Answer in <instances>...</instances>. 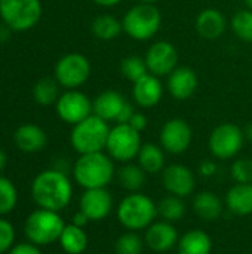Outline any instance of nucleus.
Returning <instances> with one entry per match:
<instances>
[{
    "label": "nucleus",
    "instance_id": "nucleus-22",
    "mask_svg": "<svg viewBox=\"0 0 252 254\" xmlns=\"http://www.w3.org/2000/svg\"><path fill=\"white\" fill-rule=\"evenodd\" d=\"M227 207L238 216L252 214V183H236L226 195Z\"/></svg>",
    "mask_w": 252,
    "mask_h": 254
},
{
    "label": "nucleus",
    "instance_id": "nucleus-16",
    "mask_svg": "<svg viewBox=\"0 0 252 254\" xmlns=\"http://www.w3.org/2000/svg\"><path fill=\"white\" fill-rule=\"evenodd\" d=\"M79 207L80 211L85 213L89 220L100 222L110 214L113 208V199L105 188L86 189L85 193L80 196Z\"/></svg>",
    "mask_w": 252,
    "mask_h": 254
},
{
    "label": "nucleus",
    "instance_id": "nucleus-31",
    "mask_svg": "<svg viewBox=\"0 0 252 254\" xmlns=\"http://www.w3.org/2000/svg\"><path fill=\"white\" fill-rule=\"evenodd\" d=\"M157 214L165 222H178L186 214V205L183 202V198L174 195L163 198L157 205Z\"/></svg>",
    "mask_w": 252,
    "mask_h": 254
},
{
    "label": "nucleus",
    "instance_id": "nucleus-45",
    "mask_svg": "<svg viewBox=\"0 0 252 254\" xmlns=\"http://www.w3.org/2000/svg\"><path fill=\"white\" fill-rule=\"evenodd\" d=\"M244 134H245V140H250L252 143V122L248 124L244 129Z\"/></svg>",
    "mask_w": 252,
    "mask_h": 254
},
{
    "label": "nucleus",
    "instance_id": "nucleus-39",
    "mask_svg": "<svg viewBox=\"0 0 252 254\" xmlns=\"http://www.w3.org/2000/svg\"><path fill=\"white\" fill-rule=\"evenodd\" d=\"M134 113H135V110H134L132 104L128 101V103L123 106V109H122V112H120V115H119L116 124H129V121H131V118L134 116Z\"/></svg>",
    "mask_w": 252,
    "mask_h": 254
},
{
    "label": "nucleus",
    "instance_id": "nucleus-37",
    "mask_svg": "<svg viewBox=\"0 0 252 254\" xmlns=\"http://www.w3.org/2000/svg\"><path fill=\"white\" fill-rule=\"evenodd\" d=\"M7 254H42V252L33 243H19L15 244Z\"/></svg>",
    "mask_w": 252,
    "mask_h": 254
},
{
    "label": "nucleus",
    "instance_id": "nucleus-27",
    "mask_svg": "<svg viewBox=\"0 0 252 254\" xmlns=\"http://www.w3.org/2000/svg\"><path fill=\"white\" fill-rule=\"evenodd\" d=\"M58 241L67 254H82L88 247V235L85 234L83 228L73 223L65 225Z\"/></svg>",
    "mask_w": 252,
    "mask_h": 254
},
{
    "label": "nucleus",
    "instance_id": "nucleus-35",
    "mask_svg": "<svg viewBox=\"0 0 252 254\" xmlns=\"http://www.w3.org/2000/svg\"><path fill=\"white\" fill-rule=\"evenodd\" d=\"M232 177L236 183H252V159L241 158L232 165Z\"/></svg>",
    "mask_w": 252,
    "mask_h": 254
},
{
    "label": "nucleus",
    "instance_id": "nucleus-8",
    "mask_svg": "<svg viewBox=\"0 0 252 254\" xmlns=\"http://www.w3.org/2000/svg\"><path fill=\"white\" fill-rule=\"evenodd\" d=\"M141 146V132L134 129L129 124H116V127L110 128L105 150L111 159L122 164L131 162L138 156Z\"/></svg>",
    "mask_w": 252,
    "mask_h": 254
},
{
    "label": "nucleus",
    "instance_id": "nucleus-24",
    "mask_svg": "<svg viewBox=\"0 0 252 254\" xmlns=\"http://www.w3.org/2000/svg\"><path fill=\"white\" fill-rule=\"evenodd\" d=\"M193 210L202 220L214 222L223 214V204L215 193L201 192L193 199Z\"/></svg>",
    "mask_w": 252,
    "mask_h": 254
},
{
    "label": "nucleus",
    "instance_id": "nucleus-33",
    "mask_svg": "<svg viewBox=\"0 0 252 254\" xmlns=\"http://www.w3.org/2000/svg\"><path fill=\"white\" fill-rule=\"evenodd\" d=\"M18 202V192L15 185L0 176V217L4 214H9Z\"/></svg>",
    "mask_w": 252,
    "mask_h": 254
},
{
    "label": "nucleus",
    "instance_id": "nucleus-19",
    "mask_svg": "<svg viewBox=\"0 0 252 254\" xmlns=\"http://www.w3.org/2000/svg\"><path fill=\"white\" fill-rule=\"evenodd\" d=\"M178 232L169 222H153L146 232V244L153 252H168L178 244Z\"/></svg>",
    "mask_w": 252,
    "mask_h": 254
},
{
    "label": "nucleus",
    "instance_id": "nucleus-42",
    "mask_svg": "<svg viewBox=\"0 0 252 254\" xmlns=\"http://www.w3.org/2000/svg\"><path fill=\"white\" fill-rule=\"evenodd\" d=\"M92 1L102 7H113V6H117L119 3H122L123 0H92Z\"/></svg>",
    "mask_w": 252,
    "mask_h": 254
},
{
    "label": "nucleus",
    "instance_id": "nucleus-44",
    "mask_svg": "<svg viewBox=\"0 0 252 254\" xmlns=\"http://www.w3.org/2000/svg\"><path fill=\"white\" fill-rule=\"evenodd\" d=\"M6 164H7V156H6V153L0 149V173L4 170Z\"/></svg>",
    "mask_w": 252,
    "mask_h": 254
},
{
    "label": "nucleus",
    "instance_id": "nucleus-40",
    "mask_svg": "<svg viewBox=\"0 0 252 254\" xmlns=\"http://www.w3.org/2000/svg\"><path fill=\"white\" fill-rule=\"evenodd\" d=\"M199 171H201V174H202V176H205V177H211V176H214V174H215V171H217V165H215L212 161H203V162L201 164V167H199Z\"/></svg>",
    "mask_w": 252,
    "mask_h": 254
},
{
    "label": "nucleus",
    "instance_id": "nucleus-32",
    "mask_svg": "<svg viewBox=\"0 0 252 254\" xmlns=\"http://www.w3.org/2000/svg\"><path fill=\"white\" fill-rule=\"evenodd\" d=\"M120 73L131 83H134L138 79H141L143 76H146L149 73V68H147L144 57H140V55L125 57L120 63Z\"/></svg>",
    "mask_w": 252,
    "mask_h": 254
},
{
    "label": "nucleus",
    "instance_id": "nucleus-11",
    "mask_svg": "<svg viewBox=\"0 0 252 254\" xmlns=\"http://www.w3.org/2000/svg\"><path fill=\"white\" fill-rule=\"evenodd\" d=\"M159 138L165 152L171 155H181L190 147L193 131L187 121L181 118H172L163 124Z\"/></svg>",
    "mask_w": 252,
    "mask_h": 254
},
{
    "label": "nucleus",
    "instance_id": "nucleus-9",
    "mask_svg": "<svg viewBox=\"0 0 252 254\" xmlns=\"http://www.w3.org/2000/svg\"><path fill=\"white\" fill-rule=\"evenodd\" d=\"M244 141H245L244 129L236 124L226 122L212 129L208 140V147L212 156L224 161V159L235 158L242 150Z\"/></svg>",
    "mask_w": 252,
    "mask_h": 254
},
{
    "label": "nucleus",
    "instance_id": "nucleus-17",
    "mask_svg": "<svg viewBox=\"0 0 252 254\" xmlns=\"http://www.w3.org/2000/svg\"><path fill=\"white\" fill-rule=\"evenodd\" d=\"M163 97V83L160 77L147 73L141 79L132 83V98L141 109L156 107Z\"/></svg>",
    "mask_w": 252,
    "mask_h": 254
},
{
    "label": "nucleus",
    "instance_id": "nucleus-13",
    "mask_svg": "<svg viewBox=\"0 0 252 254\" xmlns=\"http://www.w3.org/2000/svg\"><path fill=\"white\" fill-rule=\"evenodd\" d=\"M56 113L61 121L76 125L92 115V101L77 89H68L56 101Z\"/></svg>",
    "mask_w": 252,
    "mask_h": 254
},
{
    "label": "nucleus",
    "instance_id": "nucleus-26",
    "mask_svg": "<svg viewBox=\"0 0 252 254\" xmlns=\"http://www.w3.org/2000/svg\"><path fill=\"white\" fill-rule=\"evenodd\" d=\"M92 34L104 42L108 40H114L117 39L122 33H123V25L122 21L117 19L113 15L108 13H102L98 15L94 21H92Z\"/></svg>",
    "mask_w": 252,
    "mask_h": 254
},
{
    "label": "nucleus",
    "instance_id": "nucleus-29",
    "mask_svg": "<svg viewBox=\"0 0 252 254\" xmlns=\"http://www.w3.org/2000/svg\"><path fill=\"white\" fill-rule=\"evenodd\" d=\"M58 82L56 79L52 77H43L40 79L33 89L34 100L40 106H50L58 101L59 98V89H58Z\"/></svg>",
    "mask_w": 252,
    "mask_h": 254
},
{
    "label": "nucleus",
    "instance_id": "nucleus-1",
    "mask_svg": "<svg viewBox=\"0 0 252 254\" xmlns=\"http://www.w3.org/2000/svg\"><path fill=\"white\" fill-rule=\"evenodd\" d=\"M31 196L40 208L58 213L70 204L73 186L65 173L59 170H45L34 177Z\"/></svg>",
    "mask_w": 252,
    "mask_h": 254
},
{
    "label": "nucleus",
    "instance_id": "nucleus-34",
    "mask_svg": "<svg viewBox=\"0 0 252 254\" xmlns=\"http://www.w3.org/2000/svg\"><path fill=\"white\" fill-rule=\"evenodd\" d=\"M144 249V241L135 232H126L120 235L114 244L116 254H141Z\"/></svg>",
    "mask_w": 252,
    "mask_h": 254
},
{
    "label": "nucleus",
    "instance_id": "nucleus-47",
    "mask_svg": "<svg viewBox=\"0 0 252 254\" xmlns=\"http://www.w3.org/2000/svg\"><path fill=\"white\" fill-rule=\"evenodd\" d=\"M244 1H245V6L252 10V0H244Z\"/></svg>",
    "mask_w": 252,
    "mask_h": 254
},
{
    "label": "nucleus",
    "instance_id": "nucleus-7",
    "mask_svg": "<svg viewBox=\"0 0 252 254\" xmlns=\"http://www.w3.org/2000/svg\"><path fill=\"white\" fill-rule=\"evenodd\" d=\"M0 16L10 30H30L42 16L40 0H0Z\"/></svg>",
    "mask_w": 252,
    "mask_h": 254
},
{
    "label": "nucleus",
    "instance_id": "nucleus-10",
    "mask_svg": "<svg viewBox=\"0 0 252 254\" xmlns=\"http://www.w3.org/2000/svg\"><path fill=\"white\" fill-rule=\"evenodd\" d=\"M91 76V63L82 54H67L55 65L56 82L67 89H77Z\"/></svg>",
    "mask_w": 252,
    "mask_h": 254
},
{
    "label": "nucleus",
    "instance_id": "nucleus-25",
    "mask_svg": "<svg viewBox=\"0 0 252 254\" xmlns=\"http://www.w3.org/2000/svg\"><path fill=\"white\" fill-rule=\"evenodd\" d=\"M138 165L149 174H154L165 167V152L154 143H144L138 152Z\"/></svg>",
    "mask_w": 252,
    "mask_h": 254
},
{
    "label": "nucleus",
    "instance_id": "nucleus-36",
    "mask_svg": "<svg viewBox=\"0 0 252 254\" xmlns=\"http://www.w3.org/2000/svg\"><path fill=\"white\" fill-rule=\"evenodd\" d=\"M15 241V229L13 226L0 217V254L7 253L13 247Z\"/></svg>",
    "mask_w": 252,
    "mask_h": 254
},
{
    "label": "nucleus",
    "instance_id": "nucleus-41",
    "mask_svg": "<svg viewBox=\"0 0 252 254\" xmlns=\"http://www.w3.org/2000/svg\"><path fill=\"white\" fill-rule=\"evenodd\" d=\"M88 222H89V219H88V217H86V214H85V213H82V211L76 213V214H74V217H73V225L80 226V228H83Z\"/></svg>",
    "mask_w": 252,
    "mask_h": 254
},
{
    "label": "nucleus",
    "instance_id": "nucleus-15",
    "mask_svg": "<svg viewBox=\"0 0 252 254\" xmlns=\"http://www.w3.org/2000/svg\"><path fill=\"white\" fill-rule=\"evenodd\" d=\"M166 77H168L166 89H168L169 95L178 101H186V100L192 98L199 85L196 71L187 65H178Z\"/></svg>",
    "mask_w": 252,
    "mask_h": 254
},
{
    "label": "nucleus",
    "instance_id": "nucleus-3",
    "mask_svg": "<svg viewBox=\"0 0 252 254\" xmlns=\"http://www.w3.org/2000/svg\"><path fill=\"white\" fill-rule=\"evenodd\" d=\"M123 33L137 42L153 39L162 25V15L156 4L138 3L126 10L122 18Z\"/></svg>",
    "mask_w": 252,
    "mask_h": 254
},
{
    "label": "nucleus",
    "instance_id": "nucleus-4",
    "mask_svg": "<svg viewBox=\"0 0 252 254\" xmlns=\"http://www.w3.org/2000/svg\"><path fill=\"white\" fill-rule=\"evenodd\" d=\"M110 134L108 122L98 118L97 115H91L82 122L76 124L70 134V141L73 149L80 153H95L102 152L107 146V138Z\"/></svg>",
    "mask_w": 252,
    "mask_h": 254
},
{
    "label": "nucleus",
    "instance_id": "nucleus-23",
    "mask_svg": "<svg viewBox=\"0 0 252 254\" xmlns=\"http://www.w3.org/2000/svg\"><path fill=\"white\" fill-rule=\"evenodd\" d=\"M178 254H211L212 241L208 234L201 229H193L186 232L178 244Z\"/></svg>",
    "mask_w": 252,
    "mask_h": 254
},
{
    "label": "nucleus",
    "instance_id": "nucleus-20",
    "mask_svg": "<svg viewBox=\"0 0 252 254\" xmlns=\"http://www.w3.org/2000/svg\"><path fill=\"white\" fill-rule=\"evenodd\" d=\"M126 103L128 101L120 92L114 89H107L98 94L97 98L92 101V113L104 119L105 122H116Z\"/></svg>",
    "mask_w": 252,
    "mask_h": 254
},
{
    "label": "nucleus",
    "instance_id": "nucleus-5",
    "mask_svg": "<svg viewBox=\"0 0 252 254\" xmlns=\"http://www.w3.org/2000/svg\"><path fill=\"white\" fill-rule=\"evenodd\" d=\"M157 216V207L151 198L144 193L132 192L117 207L119 222L129 231H141L149 228Z\"/></svg>",
    "mask_w": 252,
    "mask_h": 254
},
{
    "label": "nucleus",
    "instance_id": "nucleus-38",
    "mask_svg": "<svg viewBox=\"0 0 252 254\" xmlns=\"http://www.w3.org/2000/svg\"><path fill=\"white\" fill-rule=\"evenodd\" d=\"M129 125H131L134 129H137L138 132H141V131H144L146 127H147V116H146L144 113L135 112L134 116H132L131 121H129Z\"/></svg>",
    "mask_w": 252,
    "mask_h": 254
},
{
    "label": "nucleus",
    "instance_id": "nucleus-12",
    "mask_svg": "<svg viewBox=\"0 0 252 254\" xmlns=\"http://www.w3.org/2000/svg\"><path fill=\"white\" fill-rule=\"evenodd\" d=\"M178 58L177 48L168 40L154 42L144 55L149 73L157 77L171 74L178 67Z\"/></svg>",
    "mask_w": 252,
    "mask_h": 254
},
{
    "label": "nucleus",
    "instance_id": "nucleus-30",
    "mask_svg": "<svg viewBox=\"0 0 252 254\" xmlns=\"http://www.w3.org/2000/svg\"><path fill=\"white\" fill-rule=\"evenodd\" d=\"M232 31L235 36L247 43H252V10L245 7L238 10L230 21Z\"/></svg>",
    "mask_w": 252,
    "mask_h": 254
},
{
    "label": "nucleus",
    "instance_id": "nucleus-14",
    "mask_svg": "<svg viewBox=\"0 0 252 254\" xmlns=\"http://www.w3.org/2000/svg\"><path fill=\"white\" fill-rule=\"evenodd\" d=\"M162 182L165 189L180 198H186L192 195V192L196 188V179L192 170L181 164H172L166 168H163Z\"/></svg>",
    "mask_w": 252,
    "mask_h": 254
},
{
    "label": "nucleus",
    "instance_id": "nucleus-28",
    "mask_svg": "<svg viewBox=\"0 0 252 254\" xmlns=\"http://www.w3.org/2000/svg\"><path fill=\"white\" fill-rule=\"evenodd\" d=\"M146 171L137 164H131V162H126L120 167L119 173H117V177H119V183L126 189V190H131V192H138L144 183H146Z\"/></svg>",
    "mask_w": 252,
    "mask_h": 254
},
{
    "label": "nucleus",
    "instance_id": "nucleus-18",
    "mask_svg": "<svg viewBox=\"0 0 252 254\" xmlns=\"http://www.w3.org/2000/svg\"><path fill=\"white\" fill-rule=\"evenodd\" d=\"M195 27L198 34L206 40L220 39L227 30V19L220 9L206 7L202 9L195 21Z\"/></svg>",
    "mask_w": 252,
    "mask_h": 254
},
{
    "label": "nucleus",
    "instance_id": "nucleus-46",
    "mask_svg": "<svg viewBox=\"0 0 252 254\" xmlns=\"http://www.w3.org/2000/svg\"><path fill=\"white\" fill-rule=\"evenodd\" d=\"M140 3H151V4H156L159 0H138Z\"/></svg>",
    "mask_w": 252,
    "mask_h": 254
},
{
    "label": "nucleus",
    "instance_id": "nucleus-6",
    "mask_svg": "<svg viewBox=\"0 0 252 254\" xmlns=\"http://www.w3.org/2000/svg\"><path fill=\"white\" fill-rule=\"evenodd\" d=\"M65 225L56 211L39 208L33 211L24 225L25 237L36 246H49L59 240Z\"/></svg>",
    "mask_w": 252,
    "mask_h": 254
},
{
    "label": "nucleus",
    "instance_id": "nucleus-21",
    "mask_svg": "<svg viewBox=\"0 0 252 254\" xmlns=\"http://www.w3.org/2000/svg\"><path fill=\"white\" fill-rule=\"evenodd\" d=\"M15 144L19 150L25 153H36L40 152L48 141L46 132L34 124H25L21 125L13 135Z\"/></svg>",
    "mask_w": 252,
    "mask_h": 254
},
{
    "label": "nucleus",
    "instance_id": "nucleus-2",
    "mask_svg": "<svg viewBox=\"0 0 252 254\" xmlns=\"http://www.w3.org/2000/svg\"><path fill=\"white\" fill-rule=\"evenodd\" d=\"M73 176L77 185L85 189L105 188L114 177L113 159L104 152L80 155L74 162Z\"/></svg>",
    "mask_w": 252,
    "mask_h": 254
},
{
    "label": "nucleus",
    "instance_id": "nucleus-43",
    "mask_svg": "<svg viewBox=\"0 0 252 254\" xmlns=\"http://www.w3.org/2000/svg\"><path fill=\"white\" fill-rule=\"evenodd\" d=\"M9 27L4 24V25H0V42H4L9 39Z\"/></svg>",
    "mask_w": 252,
    "mask_h": 254
}]
</instances>
